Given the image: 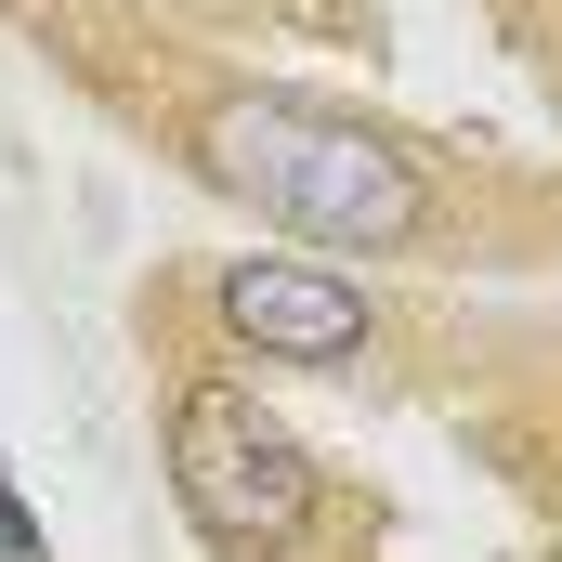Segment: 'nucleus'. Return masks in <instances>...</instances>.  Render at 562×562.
<instances>
[{"instance_id": "7ed1b4c3", "label": "nucleus", "mask_w": 562, "mask_h": 562, "mask_svg": "<svg viewBox=\"0 0 562 562\" xmlns=\"http://www.w3.org/2000/svg\"><path fill=\"white\" fill-rule=\"evenodd\" d=\"M210 301L276 367H353V340H367V288L340 276V262H314V249H249V262H223Z\"/></svg>"}, {"instance_id": "20e7f679", "label": "nucleus", "mask_w": 562, "mask_h": 562, "mask_svg": "<svg viewBox=\"0 0 562 562\" xmlns=\"http://www.w3.org/2000/svg\"><path fill=\"white\" fill-rule=\"evenodd\" d=\"M0 562H40V510L13 497V471H0Z\"/></svg>"}, {"instance_id": "f03ea898", "label": "nucleus", "mask_w": 562, "mask_h": 562, "mask_svg": "<svg viewBox=\"0 0 562 562\" xmlns=\"http://www.w3.org/2000/svg\"><path fill=\"white\" fill-rule=\"evenodd\" d=\"M170 484H183L196 537H223V550H288L314 510V458L288 445V419L223 393V380H196L170 406Z\"/></svg>"}, {"instance_id": "f257e3e1", "label": "nucleus", "mask_w": 562, "mask_h": 562, "mask_svg": "<svg viewBox=\"0 0 562 562\" xmlns=\"http://www.w3.org/2000/svg\"><path fill=\"white\" fill-rule=\"evenodd\" d=\"M196 170L223 196H249L288 249H406L431 223L419 157L380 144L367 119H327V105H288V92H223L196 119Z\"/></svg>"}]
</instances>
